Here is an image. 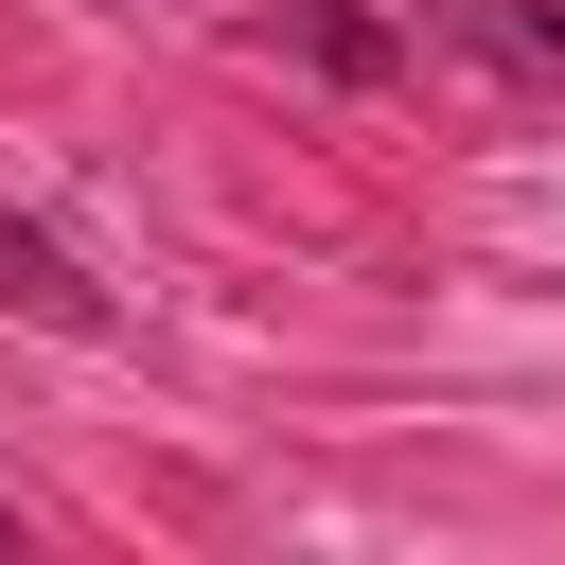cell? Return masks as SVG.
<instances>
[{
  "label": "cell",
  "instance_id": "cell-1",
  "mask_svg": "<svg viewBox=\"0 0 565 565\" xmlns=\"http://www.w3.org/2000/svg\"><path fill=\"white\" fill-rule=\"evenodd\" d=\"M0 300H18V318H53V335H106V282H88L35 212H0Z\"/></svg>",
  "mask_w": 565,
  "mask_h": 565
},
{
  "label": "cell",
  "instance_id": "cell-2",
  "mask_svg": "<svg viewBox=\"0 0 565 565\" xmlns=\"http://www.w3.org/2000/svg\"><path fill=\"white\" fill-rule=\"evenodd\" d=\"M459 53H494V71H565V0H459Z\"/></svg>",
  "mask_w": 565,
  "mask_h": 565
}]
</instances>
